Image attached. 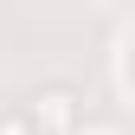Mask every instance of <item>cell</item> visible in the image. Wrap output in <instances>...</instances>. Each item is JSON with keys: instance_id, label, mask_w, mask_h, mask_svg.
Wrapping results in <instances>:
<instances>
[{"instance_id": "cell-1", "label": "cell", "mask_w": 135, "mask_h": 135, "mask_svg": "<svg viewBox=\"0 0 135 135\" xmlns=\"http://www.w3.org/2000/svg\"><path fill=\"white\" fill-rule=\"evenodd\" d=\"M26 116H32V135H77L84 103H77L71 84H39L32 103H26Z\"/></svg>"}, {"instance_id": "cell-2", "label": "cell", "mask_w": 135, "mask_h": 135, "mask_svg": "<svg viewBox=\"0 0 135 135\" xmlns=\"http://www.w3.org/2000/svg\"><path fill=\"white\" fill-rule=\"evenodd\" d=\"M0 135H32V116L26 109H0Z\"/></svg>"}]
</instances>
